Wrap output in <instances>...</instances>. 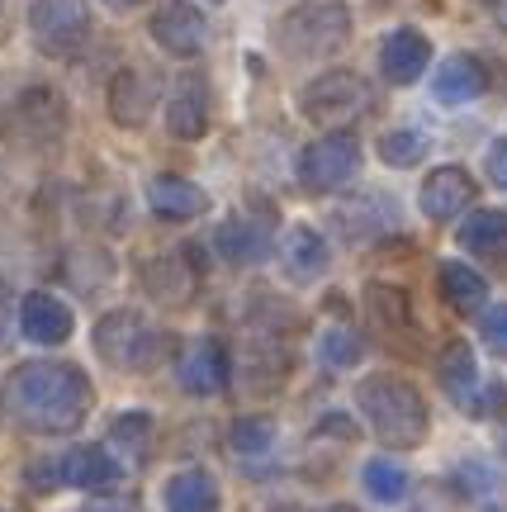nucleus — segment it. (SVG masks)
<instances>
[{"label":"nucleus","instance_id":"f257e3e1","mask_svg":"<svg viewBox=\"0 0 507 512\" xmlns=\"http://www.w3.org/2000/svg\"><path fill=\"white\" fill-rule=\"evenodd\" d=\"M0 403L5 413L29 427L38 437H67L76 432L86 413L95 403L91 375L81 366H67V361H29V366H15L0 384Z\"/></svg>","mask_w":507,"mask_h":512},{"label":"nucleus","instance_id":"f03ea898","mask_svg":"<svg viewBox=\"0 0 507 512\" xmlns=\"http://www.w3.org/2000/svg\"><path fill=\"white\" fill-rule=\"evenodd\" d=\"M356 408L365 413L370 422V432L384 441V446H394V451H413L422 446L427 437V399L417 394L413 380H403V375H365L356 384Z\"/></svg>","mask_w":507,"mask_h":512},{"label":"nucleus","instance_id":"7ed1b4c3","mask_svg":"<svg viewBox=\"0 0 507 512\" xmlns=\"http://www.w3.org/2000/svg\"><path fill=\"white\" fill-rule=\"evenodd\" d=\"M275 38L294 62L342 53L351 38V10H346V0H304L275 24Z\"/></svg>","mask_w":507,"mask_h":512},{"label":"nucleus","instance_id":"20e7f679","mask_svg":"<svg viewBox=\"0 0 507 512\" xmlns=\"http://www.w3.org/2000/svg\"><path fill=\"white\" fill-rule=\"evenodd\" d=\"M95 351L105 356V366L124 370V375H147L162 366L166 337L138 309H114L95 323Z\"/></svg>","mask_w":507,"mask_h":512},{"label":"nucleus","instance_id":"39448f33","mask_svg":"<svg viewBox=\"0 0 507 512\" xmlns=\"http://www.w3.org/2000/svg\"><path fill=\"white\" fill-rule=\"evenodd\" d=\"M365 110H370V86H365L361 72H346V67H332V72L313 76L304 91H299V114H304L308 124L332 128V133L356 124Z\"/></svg>","mask_w":507,"mask_h":512},{"label":"nucleus","instance_id":"423d86ee","mask_svg":"<svg viewBox=\"0 0 507 512\" xmlns=\"http://www.w3.org/2000/svg\"><path fill=\"white\" fill-rule=\"evenodd\" d=\"M67 100H62V91H53V86H29V91L15 95V105H10V114H5V138L15 147H34V152H43V147H53L62 133H67Z\"/></svg>","mask_w":507,"mask_h":512},{"label":"nucleus","instance_id":"0eeeda50","mask_svg":"<svg viewBox=\"0 0 507 512\" xmlns=\"http://www.w3.org/2000/svg\"><path fill=\"white\" fill-rule=\"evenodd\" d=\"M29 38L43 57H72L91 38V5L86 0H34L29 5Z\"/></svg>","mask_w":507,"mask_h":512},{"label":"nucleus","instance_id":"6e6552de","mask_svg":"<svg viewBox=\"0 0 507 512\" xmlns=\"http://www.w3.org/2000/svg\"><path fill=\"white\" fill-rule=\"evenodd\" d=\"M356 166H361V138L342 128V133H323V138H313V143L299 152V185H304L308 195H327V190H342L351 176H356Z\"/></svg>","mask_w":507,"mask_h":512},{"label":"nucleus","instance_id":"1a4fd4ad","mask_svg":"<svg viewBox=\"0 0 507 512\" xmlns=\"http://www.w3.org/2000/svg\"><path fill=\"white\" fill-rule=\"evenodd\" d=\"M214 247L233 266H256V261H266L275 252V219L266 209H242V214L218 223Z\"/></svg>","mask_w":507,"mask_h":512},{"label":"nucleus","instance_id":"9d476101","mask_svg":"<svg viewBox=\"0 0 507 512\" xmlns=\"http://www.w3.org/2000/svg\"><path fill=\"white\" fill-rule=\"evenodd\" d=\"M152 38H157V48L171 57H200L204 53V38H209V19H204L200 5H190V0H162L157 5V15H152Z\"/></svg>","mask_w":507,"mask_h":512},{"label":"nucleus","instance_id":"9b49d317","mask_svg":"<svg viewBox=\"0 0 507 512\" xmlns=\"http://www.w3.org/2000/svg\"><path fill=\"white\" fill-rule=\"evenodd\" d=\"M474 195H479V185H474V176L465 171V166H432V176L422 181V190H417V204H422V214L432 223H451L455 214H465L474 204Z\"/></svg>","mask_w":507,"mask_h":512},{"label":"nucleus","instance_id":"f8f14e48","mask_svg":"<svg viewBox=\"0 0 507 512\" xmlns=\"http://www.w3.org/2000/svg\"><path fill=\"white\" fill-rule=\"evenodd\" d=\"M166 133L176 143H200L209 133V81L200 72L176 76V91L166 100Z\"/></svg>","mask_w":507,"mask_h":512},{"label":"nucleus","instance_id":"ddd939ff","mask_svg":"<svg viewBox=\"0 0 507 512\" xmlns=\"http://www.w3.org/2000/svg\"><path fill=\"white\" fill-rule=\"evenodd\" d=\"M109 119L119 128H143L157 110V76L143 72V67H124V72H114L109 81Z\"/></svg>","mask_w":507,"mask_h":512},{"label":"nucleus","instance_id":"4468645a","mask_svg":"<svg viewBox=\"0 0 507 512\" xmlns=\"http://www.w3.org/2000/svg\"><path fill=\"white\" fill-rule=\"evenodd\" d=\"M72 328H76V318L57 294L34 290L19 299V332H24L29 342H38V347H62V342L72 337Z\"/></svg>","mask_w":507,"mask_h":512},{"label":"nucleus","instance_id":"2eb2a0df","mask_svg":"<svg viewBox=\"0 0 507 512\" xmlns=\"http://www.w3.org/2000/svg\"><path fill=\"white\" fill-rule=\"evenodd\" d=\"M484 91H489V67H484L474 53H451L432 72V100L446 105V110L470 105V100H479Z\"/></svg>","mask_w":507,"mask_h":512},{"label":"nucleus","instance_id":"dca6fc26","mask_svg":"<svg viewBox=\"0 0 507 512\" xmlns=\"http://www.w3.org/2000/svg\"><path fill=\"white\" fill-rule=\"evenodd\" d=\"M176 375H181L185 394H200V399L223 394V384H228V351H223V342H218V337L190 342L181 356V366H176Z\"/></svg>","mask_w":507,"mask_h":512},{"label":"nucleus","instance_id":"f3484780","mask_svg":"<svg viewBox=\"0 0 507 512\" xmlns=\"http://www.w3.org/2000/svg\"><path fill=\"white\" fill-rule=\"evenodd\" d=\"M327 242L318 228H308V223H290L285 228V238H280V266L290 275L294 285H313L318 275L327 271Z\"/></svg>","mask_w":507,"mask_h":512},{"label":"nucleus","instance_id":"a211bd4d","mask_svg":"<svg viewBox=\"0 0 507 512\" xmlns=\"http://www.w3.org/2000/svg\"><path fill=\"white\" fill-rule=\"evenodd\" d=\"M427 62H432V43L417 34V29H394V34H384L380 43V67H384V81H394V86H413L417 76L427 72Z\"/></svg>","mask_w":507,"mask_h":512},{"label":"nucleus","instance_id":"6ab92c4d","mask_svg":"<svg viewBox=\"0 0 507 512\" xmlns=\"http://www.w3.org/2000/svg\"><path fill=\"white\" fill-rule=\"evenodd\" d=\"M365 309L375 318V328L389 337V342H399V347H413L417 342V323H413V309H408V294L394 290V285H365Z\"/></svg>","mask_w":507,"mask_h":512},{"label":"nucleus","instance_id":"aec40b11","mask_svg":"<svg viewBox=\"0 0 507 512\" xmlns=\"http://www.w3.org/2000/svg\"><path fill=\"white\" fill-rule=\"evenodd\" d=\"M147 204H152V214L181 223V219H200L209 209V195L195 181H185V176H152L147 181Z\"/></svg>","mask_w":507,"mask_h":512},{"label":"nucleus","instance_id":"412c9836","mask_svg":"<svg viewBox=\"0 0 507 512\" xmlns=\"http://www.w3.org/2000/svg\"><path fill=\"white\" fill-rule=\"evenodd\" d=\"M119 479V465L105 446H72L67 456L57 460V484H72V489H109Z\"/></svg>","mask_w":507,"mask_h":512},{"label":"nucleus","instance_id":"4be33fe9","mask_svg":"<svg viewBox=\"0 0 507 512\" xmlns=\"http://www.w3.org/2000/svg\"><path fill=\"white\" fill-rule=\"evenodd\" d=\"M436 380L460 408H479V366H474L470 342H451L436 356Z\"/></svg>","mask_w":507,"mask_h":512},{"label":"nucleus","instance_id":"5701e85b","mask_svg":"<svg viewBox=\"0 0 507 512\" xmlns=\"http://www.w3.org/2000/svg\"><path fill=\"white\" fill-rule=\"evenodd\" d=\"M223 494L209 470H176L166 479V512H218Z\"/></svg>","mask_w":507,"mask_h":512},{"label":"nucleus","instance_id":"b1692460","mask_svg":"<svg viewBox=\"0 0 507 512\" xmlns=\"http://www.w3.org/2000/svg\"><path fill=\"white\" fill-rule=\"evenodd\" d=\"M441 294L455 313H484L489 304V280L474 271L470 261H441Z\"/></svg>","mask_w":507,"mask_h":512},{"label":"nucleus","instance_id":"393cba45","mask_svg":"<svg viewBox=\"0 0 507 512\" xmlns=\"http://www.w3.org/2000/svg\"><path fill=\"white\" fill-rule=\"evenodd\" d=\"M460 247L474 256H507V209H474L460 223Z\"/></svg>","mask_w":507,"mask_h":512},{"label":"nucleus","instance_id":"a878e982","mask_svg":"<svg viewBox=\"0 0 507 512\" xmlns=\"http://www.w3.org/2000/svg\"><path fill=\"white\" fill-rule=\"evenodd\" d=\"M147 294L152 299H162V304H185L190 290H195V275L181 266V256H157V261H147Z\"/></svg>","mask_w":507,"mask_h":512},{"label":"nucleus","instance_id":"bb28decb","mask_svg":"<svg viewBox=\"0 0 507 512\" xmlns=\"http://www.w3.org/2000/svg\"><path fill=\"white\" fill-rule=\"evenodd\" d=\"M427 147H432V138H427L422 128H389V133L380 138V162L394 166V171H403V166L422 162Z\"/></svg>","mask_w":507,"mask_h":512},{"label":"nucleus","instance_id":"cd10ccee","mask_svg":"<svg viewBox=\"0 0 507 512\" xmlns=\"http://www.w3.org/2000/svg\"><path fill=\"white\" fill-rule=\"evenodd\" d=\"M361 479H365V489H370V498H380V503H399L408 494V470L394 465V460H365Z\"/></svg>","mask_w":507,"mask_h":512},{"label":"nucleus","instance_id":"c85d7f7f","mask_svg":"<svg viewBox=\"0 0 507 512\" xmlns=\"http://www.w3.org/2000/svg\"><path fill=\"white\" fill-rule=\"evenodd\" d=\"M228 441H233L237 456H261V451H271L275 427H271V418H237Z\"/></svg>","mask_w":507,"mask_h":512},{"label":"nucleus","instance_id":"c756f323","mask_svg":"<svg viewBox=\"0 0 507 512\" xmlns=\"http://www.w3.org/2000/svg\"><path fill=\"white\" fill-rule=\"evenodd\" d=\"M318 347H323L327 366H356V361L365 356V342H361V332L356 328H327Z\"/></svg>","mask_w":507,"mask_h":512},{"label":"nucleus","instance_id":"7c9ffc66","mask_svg":"<svg viewBox=\"0 0 507 512\" xmlns=\"http://www.w3.org/2000/svg\"><path fill=\"white\" fill-rule=\"evenodd\" d=\"M109 432H114V441H119V446H133V451L143 456V451H147V432H152V418H147V413H124V418H114V427H109Z\"/></svg>","mask_w":507,"mask_h":512},{"label":"nucleus","instance_id":"2f4dec72","mask_svg":"<svg viewBox=\"0 0 507 512\" xmlns=\"http://www.w3.org/2000/svg\"><path fill=\"white\" fill-rule=\"evenodd\" d=\"M479 337H484V347H489L493 356H503L507 361V304L484 309V318H479Z\"/></svg>","mask_w":507,"mask_h":512},{"label":"nucleus","instance_id":"473e14b6","mask_svg":"<svg viewBox=\"0 0 507 512\" xmlns=\"http://www.w3.org/2000/svg\"><path fill=\"white\" fill-rule=\"evenodd\" d=\"M484 166H489V181L498 185V190H507V133L489 143V152H484Z\"/></svg>","mask_w":507,"mask_h":512},{"label":"nucleus","instance_id":"72a5a7b5","mask_svg":"<svg viewBox=\"0 0 507 512\" xmlns=\"http://www.w3.org/2000/svg\"><path fill=\"white\" fill-rule=\"evenodd\" d=\"M470 10H474L479 19H484L489 29L507 34V0H470Z\"/></svg>","mask_w":507,"mask_h":512},{"label":"nucleus","instance_id":"f704fd0d","mask_svg":"<svg viewBox=\"0 0 507 512\" xmlns=\"http://www.w3.org/2000/svg\"><path fill=\"white\" fill-rule=\"evenodd\" d=\"M10 318H15V304H10V290L0 285V342L10 337Z\"/></svg>","mask_w":507,"mask_h":512},{"label":"nucleus","instance_id":"c9c22d12","mask_svg":"<svg viewBox=\"0 0 507 512\" xmlns=\"http://www.w3.org/2000/svg\"><path fill=\"white\" fill-rule=\"evenodd\" d=\"M109 10H138V5H143V0H105Z\"/></svg>","mask_w":507,"mask_h":512},{"label":"nucleus","instance_id":"e433bc0d","mask_svg":"<svg viewBox=\"0 0 507 512\" xmlns=\"http://www.w3.org/2000/svg\"><path fill=\"white\" fill-rule=\"evenodd\" d=\"M318 512H356V508H346V503H332V508H318Z\"/></svg>","mask_w":507,"mask_h":512},{"label":"nucleus","instance_id":"4c0bfd02","mask_svg":"<svg viewBox=\"0 0 507 512\" xmlns=\"http://www.w3.org/2000/svg\"><path fill=\"white\" fill-rule=\"evenodd\" d=\"M0 10H5V0H0Z\"/></svg>","mask_w":507,"mask_h":512},{"label":"nucleus","instance_id":"58836bf2","mask_svg":"<svg viewBox=\"0 0 507 512\" xmlns=\"http://www.w3.org/2000/svg\"><path fill=\"white\" fill-rule=\"evenodd\" d=\"M209 5H218V0H209Z\"/></svg>","mask_w":507,"mask_h":512}]
</instances>
